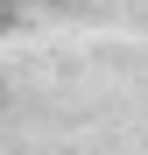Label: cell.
<instances>
[{
	"instance_id": "obj_1",
	"label": "cell",
	"mask_w": 148,
	"mask_h": 155,
	"mask_svg": "<svg viewBox=\"0 0 148 155\" xmlns=\"http://www.w3.org/2000/svg\"><path fill=\"white\" fill-rule=\"evenodd\" d=\"M7 28H14V14H7V7H0V42H7Z\"/></svg>"
}]
</instances>
